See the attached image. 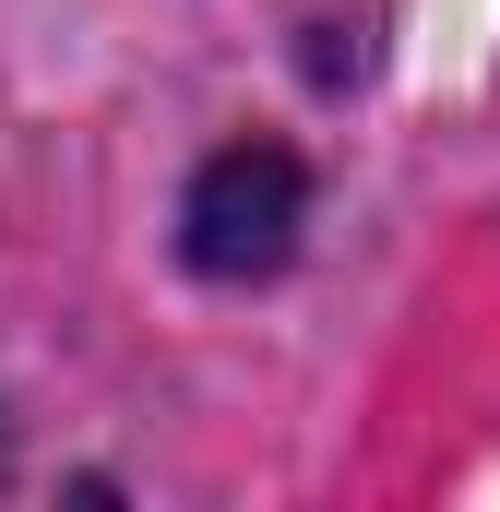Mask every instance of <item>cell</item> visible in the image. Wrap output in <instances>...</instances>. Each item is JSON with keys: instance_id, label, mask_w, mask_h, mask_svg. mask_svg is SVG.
Returning <instances> with one entry per match:
<instances>
[{"instance_id": "cell-1", "label": "cell", "mask_w": 500, "mask_h": 512, "mask_svg": "<svg viewBox=\"0 0 500 512\" xmlns=\"http://www.w3.org/2000/svg\"><path fill=\"white\" fill-rule=\"evenodd\" d=\"M298 215H310L298 155L286 143H227V155H203V179L179 203V251L215 286H250V274H274V262L298 251Z\"/></svg>"}]
</instances>
